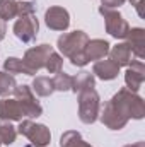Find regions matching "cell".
<instances>
[{"instance_id": "obj_1", "label": "cell", "mask_w": 145, "mask_h": 147, "mask_svg": "<svg viewBox=\"0 0 145 147\" xmlns=\"http://www.w3.org/2000/svg\"><path fill=\"white\" fill-rule=\"evenodd\" d=\"M109 101L114 105L116 110L119 111L121 115H125L128 120H130V118H133V120H142L145 116L144 99H142L137 92L128 91L126 87H125V89H119Z\"/></svg>"}, {"instance_id": "obj_2", "label": "cell", "mask_w": 145, "mask_h": 147, "mask_svg": "<svg viewBox=\"0 0 145 147\" xmlns=\"http://www.w3.org/2000/svg\"><path fill=\"white\" fill-rule=\"evenodd\" d=\"M101 99L96 89H85L79 92V118L85 125H92L99 118Z\"/></svg>"}, {"instance_id": "obj_3", "label": "cell", "mask_w": 145, "mask_h": 147, "mask_svg": "<svg viewBox=\"0 0 145 147\" xmlns=\"http://www.w3.org/2000/svg\"><path fill=\"white\" fill-rule=\"evenodd\" d=\"M17 134L28 137L34 147H46L51 140L50 128L43 123H34L31 120H21L17 127Z\"/></svg>"}, {"instance_id": "obj_4", "label": "cell", "mask_w": 145, "mask_h": 147, "mask_svg": "<svg viewBox=\"0 0 145 147\" xmlns=\"http://www.w3.org/2000/svg\"><path fill=\"white\" fill-rule=\"evenodd\" d=\"M14 96H15L17 103L21 105V108L24 111V116H28V118H38V116H41L43 108H41L39 101L36 99L31 86H28V84H17L15 89H14Z\"/></svg>"}, {"instance_id": "obj_5", "label": "cell", "mask_w": 145, "mask_h": 147, "mask_svg": "<svg viewBox=\"0 0 145 147\" xmlns=\"http://www.w3.org/2000/svg\"><path fill=\"white\" fill-rule=\"evenodd\" d=\"M87 41H89V36L84 31H72V33H65L58 38L56 46L63 57L72 58V57L84 51V46Z\"/></svg>"}, {"instance_id": "obj_6", "label": "cell", "mask_w": 145, "mask_h": 147, "mask_svg": "<svg viewBox=\"0 0 145 147\" xmlns=\"http://www.w3.org/2000/svg\"><path fill=\"white\" fill-rule=\"evenodd\" d=\"M51 51H53V46L46 45V43L34 46V48H29L24 53V58H22V62L26 65V70H28V75H36L38 70L44 69L46 60L51 55Z\"/></svg>"}, {"instance_id": "obj_7", "label": "cell", "mask_w": 145, "mask_h": 147, "mask_svg": "<svg viewBox=\"0 0 145 147\" xmlns=\"http://www.w3.org/2000/svg\"><path fill=\"white\" fill-rule=\"evenodd\" d=\"M99 12H101L103 17H104L106 33L111 34L113 38H116V39H125L126 34H128V31H130V26H128L126 19H125L119 12L113 10V9L99 7Z\"/></svg>"}, {"instance_id": "obj_8", "label": "cell", "mask_w": 145, "mask_h": 147, "mask_svg": "<svg viewBox=\"0 0 145 147\" xmlns=\"http://www.w3.org/2000/svg\"><path fill=\"white\" fill-rule=\"evenodd\" d=\"M38 31H39V22H38L34 14L22 16L14 24V34L22 43H33L38 38Z\"/></svg>"}, {"instance_id": "obj_9", "label": "cell", "mask_w": 145, "mask_h": 147, "mask_svg": "<svg viewBox=\"0 0 145 147\" xmlns=\"http://www.w3.org/2000/svg\"><path fill=\"white\" fill-rule=\"evenodd\" d=\"M44 22L53 31H67L70 26V14L67 9L53 5L44 12Z\"/></svg>"}, {"instance_id": "obj_10", "label": "cell", "mask_w": 145, "mask_h": 147, "mask_svg": "<svg viewBox=\"0 0 145 147\" xmlns=\"http://www.w3.org/2000/svg\"><path fill=\"white\" fill-rule=\"evenodd\" d=\"M99 118H101L103 125H106L109 130H121V128H125L126 123H128V118L116 110L111 101H108V103L104 105L103 111H99Z\"/></svg>"}, {"instance_id": "obj_11", "label": "cell", "mask_w": 145, "mask_h": 147, "mask_svg": "<svg viewBox=\"0 0 145 147\" xmlns=\"http://www.w3.org/2000/svg\"><path fill=\"white\" fill-rule=\"evenodd\" d=\"M145 80V65L142 60H133L126 72H125V82H126V89L132 92H137Z\"/></svg>"}, {"instance_id": "obj_12", "label": "cell", "mask_w": 145, "mask_h": 147, "mask_svg": "<svg viewBox=\"0 0 145 147\" xmlns=\"http://www.w3.org/2000/svg\"><path fill=\"white\" fill-rule=\"evenodd\" d=\"M109 45L106 39H89L84 46V55L89 62H97V60H103L106 55H109Z\"/></svg>"}, {"instance_id": "obj_13", "label": "cell", "mask_w": 145, "mask_h": 147, "mask_svg": "<svg viewBox=\"0 0 145 147\" xmlns=\"http://www.w3.org/2000/svg\"><path fill=\"white\" fill-rule=\"evenodd\" d=\"M125 39H126L133 57H137L138 60H144L145 57V31L144 29L142 28H132Z\"/></svg>"}, {"instance_id": "obj_14", "label": "cell", "mask_w": 145, "mask_h": 147, "mask_svg": "<svg viewBox=\"0 0 145 147\" xmlns=\"http://www.w3.org/2000/svg\"><path fill=\"white\" fill-rule=\"evenodd\" d=\"M22 118H24V111L17 103V99H9V98L0 99V120L21 121Z\"/></svg>"}, {"instance_id": "obj_15", "label": "cell", "mask_w": 145, "mask_h": 147, "mask_svg": "<svg viewBox=\"0 0 145 147\" xmlns=\"http://www.w3.org/2000/svg\"><path fill=\"white\" fill-rule=\"evenodd\" d=\"M92 74L94 77H99L101 80H113L118 77L119 74V67L111 60V58H103V60H97L92 67Z\"/></svg>"}, {"instance_id": "obj_16", "label": "cell", "mask_w": 145, "mask_h": 147, "mask_svg": "<svg viewBox=\"0 0 145 147\" xmlns=\"http://www.w3.org/2000/svg\"><path fill=\"white\" fill-rule=\"evenodd\" d=\"M109 58L121 69V67H128L133 62V53L128 43H118L116 46L109 48Z\"/></svg>"}, {"instance_id": "obj_17", "label": "cell", "mask_w": 145, "mask_h": 147, "mask_svg": "<svg viewBox=\"0 0 145 147\" xmlns=\"http://www.w3.org/2000/svg\"><path fill=\"white\" fill-rule=\"evenodd\" d=\"M96 87V77L94 74L82 70L79 72L75 77H72V91L73 92H80L85 89H94Z\"/></svg>"}, {"instance_id": "obj_18", "label": "cell", "mask_w": 145, "mask_h": 147, "mask_svg": "<svg viewBox=\"0 0 145 147\" xmlns=\"http://www.w3.org/2000/svg\"><path fill=\"white\" fill-rule=\"evenodd\" d=\"M31 89H33V92H36L38 96H41V98H48V96H51L53 91H55L53 80H51L50 77H43V75H39V77H36V79L33 80Z\"/></svg>"}, {"instance_id": "obj_19", "label": "cell", "mask_w": 145, "mask_h": 147, "mask_svg": "<svg viewBox=\"0 0 145 147\" xmlns=\"http://www.w3.org/2000/svg\"><path fill=\"white\" fill-rule=\"evenodd\" d=\"M15 137H17V128L7 120H0V144L12 146L15 142Z\"/></svg>"}, {"instance_id": "obj_20", "label": "cell", "mask_w": 145, "mask_h": 147, "mask_svg": "<svg viewBox=\"0 0 145 147\" xmlns=\"http://www.w3.org/2000/svg\"><path fill=\"white\" fill-rule=\"evenodd\" d=\"M3 72L10 74V75H17V74H26L28 75V70H26V65L21 58H15V57H9L5 58L3 62Z\"/></svg>"}, {"instance_id": "obj_21", "label": "cell", "mask_w": 145, "mask_h": 147, "mask_svg": "<svg viewBox=\"0 0 145 147\" xmlns=\"http://www.w3.org/2000/svg\"><path fill=\"white\" fill-rule=\"evenodd\" d=\"M17 17V0H0V19L10 21Z\"/></svg>"}, {"instance_id": "obj_22", "label": "cell", "mask_w": 145, "mask_h": 147, "mask_svg": "<svg viewBox=\"0 0 145 147\" xmlns=\"http://www.w3.org/2000/svg\"><path fill=\"white\" fill-rule=\"evenodd\" d=\"M17 82L14 79V75L7 72H0V96H10L14 94V89H15Z\"/></svg>"}, {"instance_id": "obj_23", "label": "cell", "mask_w": 145, "mask_h": 147, "mask_svg": "<svg viewBox=\"0 0 145 147\" xmlns=\"http://www.w3.org/2000/svg\"><path fill=\"white\" fill-rule=\"evenodd\" d=\"M51 80H53L55 91H60V92L72 91V75H68L65 72H58V74H55V77Z\"/></svg>"}, {"instance_id": "obj_24", "label": "cell", "mask_w": 145, "mask_h": 147, "mask_svg": "<svg viewBox=\"0 0 145 147\" xmlns=\"http://www.w3.org/2000/svg\"><path fill=\"white\" fill-rule=\"evenodd\" d=\"M62 67H63V57L58 55V53H55V51H51V55L46 60L44 69L50 74H58V72H62Z\"/></svg>"}, {"instance_id": "obj_25", "label": "cell", "mask_w": 145, "mask_h": 147, "mask_svg": "<svg viewBox=\"0 0 145 147\" xmlns=\"http://www.w3.org/2000/svg\"><path fill=\"white\" fill-rule=\"evenodd\" d=\"M80 139H82V137H80L79 132L68 130V132H65V134L60 137V147H72L73 144H77Z\"/></svg>"}, {"instance_id": "obj_26", "label": "cell", "mask_w": 145, "mask_h": 147, "mask_svg": "<svg viewBox=\"0 0 145 147\" xmlns=\"http://www.w3.org/2000/svg\"><path fill=\"white\" fill-rule=\"evenodd\" d=\"M36 10V5L33 2H17V16L22 17V16H31L34 14Z\"/></svg>"}, {"instance_id": "obj_27", "label": "cell", "mask_w": 145, "mask_h": 147, "mask_svg": "<svg viewBox=\"0 0 145 147\" xmlns=\"http://www.w3.org/2000/svg\"><path fill=\"white\" fill-rule=\"evenodd\" d=\"M68 60H70V63H72L73 67H85V65L89 63V60L85 58L84 51L79 53V55H75V57H72V58H68Z\"/></svg>"}, {"instance_id": "obj_28", "label": "cell", "mask_w": 145, "mask_h": 147, "mask_svg": "<svg viewBox=\"0 0 145 147\" xmlns=\"http://www.w3.org/2000/svg\"><path fill=\"white\" fill-rule=\"evenodd\" d=\"M126 0H101V7H104V9H116V7H119V5H123Z\"/></svg>"}, {"instance_id": "obj_29", "label": "cell", "mask_w": 145, "mask_h": 147, "mask_svg": "<svg viewBox=\"0 0 145 147\" xmlns=\"http://www.w3.org/2000/svg\"><path fill=\"white\" fill-rule=\"evenodd\" d=\"M5 33H7V28H5V22L0 19V39L5 38Z\"/></svg>"}, {"instance_id": "obj_30", "label": "cell", "mask_w": 145, "mask_h": 147, "mask_svg": "<svg viewBox=\"0 0 145 147\" xmlns=\"http://www.w3.org/2000/svg\"><path fill=\"white\" fill-rule=\"evenodd\" d=\"M72 147H92V146H91V144H87V142H84V140L80 139V140H79L77 144H73Z\"/></svg>"}, {"instance_id": "obj_31", "label": "cell", "mask_w": 145, "mask_h": 147, "mask_svg": "<svg viewBox=\"0 0 145 147\" xmlns=\"http://www.w3.org/2000/svg\"><path fill=\"white\" fill-rule=\"evenodd\" d=\"M125 147H145V142H135V144H128Z\"/></svg>"}, {"instance_id": "obj_32", "label": "cell", "mask_w": 145, "mask_h": 147, "mask_svg": "<svg viewBox=\"0 0 145 147\" xmlns=\"http://www.w3.org/2000/svg\"><path fill=\"white\" fill-rule=\"evenodd\" d=\"M128 2H132V3H135V2H137V0H128Z\"/></svg>"}]
</instances>
